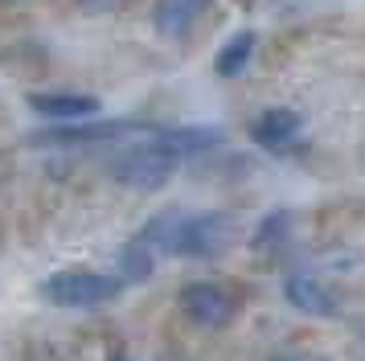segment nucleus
<instances>
[{"label": "nucleus", "mask_w": 365, "mask_h": 361, "mask_svg": "<svg viewBox=\"0 0 365 361\" xmlns=\"http://www.w3.org/2000/svg\"><path fill=\"white\" fill-rule=\"evenodd\" d=\"M185 156L173 148L165 131H156L152 140H140V144H128L119 152L115 161H111V177L119 185H128V189H140V193H152V189H165L173 173H177V164Z\"/></svg>", "instance_id": "nucleus-1"}, {"label": "nucleus", "mask_w": 365, "mask_h": 361, "mask_svg": "<svg viewBox=\"0 0 365 361\" xmlns=\"http://www.w3.org/2000/svg\"><path fill=\"white\" fill-rule=\"evenodd\" d=\"M238 238V222L230 213H181L173 218L165 255H181V259H217L226 255L230 243Z\"/></svg>", "instance_id": "nucleus-2"}, {"label": "nucleus", "mask_w": 365, "mask_h": 361, "mask_svg": "<svg viewBox=\"0 0 365 361\" xmlns=\"http://www.w3.org/2000/svg\"><path fill=\"white\" fill-rule=\"evenodd\" d=\"M119 292H123V279L107 271H58L41 288V295L58 308H103Z\"/></svg>", "instance_id": "nucleus-3"}, {"label": "nucleus", "mask_w": 365, "mask_h": 361, "mask_svg": "<svg viewBox=\"0 0 365 361\" xmlns=\"http://www.w3.org/2000/svg\"><path fill=\"white\" fill-rule=\"evenodd\" d=\"M181 312L197 328H226L238 312V300L222 283H189L181 288Z\"/></svg>", "instance_id": "nucleus-4"}, {"label": "nucleus", "mask_w": 365, "mask_h": 361, "mask_svg": "<svg viewBox=\"0 0 365 361\" xmlns=\"http://www.w3.org/2000/svg\"><path fill=\"white\" fill-rule=\"evenodd\" d=\"M283 295H287V304L304 316H316V320H336L341 316V300L320 283L316 275L308 271H296V275L283 279Z\"/></svg>", "instance_id": "nucleus-5"}, {"label": "nucleus", "mask_w": 365, "mask_h": 361, "mask_svg": "<svg viewBox=\"0 0 365 361\" xmlns=\"http://www.w3.org/2000/svg\"><path fill=\"white\" fill-rule=\"evenodd\" d=\"M299 131H304V119L292 107H271V111H263L255 119L250 136H255V144L271 148V152H283V148H292L299 140Z\"/></svg>", "instance_id": "nucleus-6"}, {"label": "nucleus", "mask_w": 365, "mask_h": 361, "mask_svg": "<svg viewBox=\"0 0 365 361\" xmlns=\"http://www.w3.org/2000/svg\"><path fill=\"white\" fill-rule=\"evenodd\" d=\"M205 9H210V0H156L152 25H156V33L181 41V37L193 33V25H197L201 16H205Z\"/></svg>", "instance_id": "nucleus-7"}, {"label": "nucleus", "mask_w": 365, "mask_h": 361, "mask_svg": "<svg viewBox=\"0 0 365 361\" xmlns=\"http://www.w3.org/2000/svg\"><path fill=\"white\" fill-rule=\"evenodd\" d=\"M29 107L46 119H58V123H78V119L99 115L103 103L95 95H29Z\"/></svg>", "instance_id": "nucleus-8"}, {"label": "nucleus", "mask_w": 365, "mask_h": 361, "mask_svg": "<svg viewBox=\"0 0 365 361\" xmlns=\"http://www.w3.org/2000/svg\"><path fill=\"white\" fill-rule=\"evenodd\" d=\"M255 29H242V33H234L226 46L217 49V58H214V70L222 74V78H238L242 70H247L250 62V54H255Z\"/></svg>", "instance_id": "nucleus-9"}, {"label": "nucleus", "mask_w": 365, "mask_h": 361, "mask_svg": "<svg viewBox=\"0 0 365 361\" xmlns=\"http://www.w3.org/2000/svg\"><path fill=\"white\" fill-rule=\"evenodd\" d=\"M119 271H123V275H119L123 283H144V279L156 271V250L135 234L132 243L119 250Z\"/></svg>", "instance_id": "nucleus-10"}, {"label": "nucleus", "mask_w": 365, "mask_h": 361, "mask_svg": "<svg viewBox=\"0 0 365 361\" xmlns=\"http://www.w3.org/2000/svg\"><path fill=\"white\" fill-rule=\"evenodd\" d=\"M287 234H292V213L279 210V213H271V218H263V226L255 230V250H275V246L287 243Z\"/></svg>", "instance_id": "nucleus-11"}, {"label": "nucleus", "mask_w": 365, "mask_h": 361, "mask_svg": "<svg viewBox=\"0 0 365 361\" xmlns=\"http://www.w3.org/2000/svg\"><path fill=\"white\" fill-rule=\"evenodd\" d=\"M86 13H115V9H123V4H132V0H78Z\"/></svg>", "instance_id": "nucleus-12"}, {"label": "nucleus", "mask_w": 365, "mask_h": 361, "mask_svg": "<svg viewBox=\"0 0 365 361\" xmlns=\"http://www.w3.org/2000/svg\"><path fill=\"white\" fill-rule=\"evenodd\" d=\"M279 361H324V357H279Z\"/></svg>", "instance_id": "nucleus-13"}, {"label": "nucleus", "mask_w": 365, "mask_h": 361, "mask_svg": "<svg viewBox=\"0 0 365 361\" xmlns=\"http://www.w3.org/2000/svg\"><path fill=\"white\" fill-rule=\"evenodd\" d=\"M107 361H132V357H128V353H111Z\"/></svg>", "instance_id": "nucleus-14"}]
</instances>
